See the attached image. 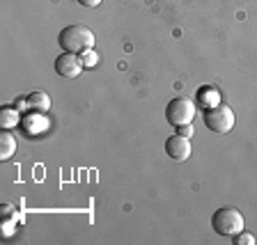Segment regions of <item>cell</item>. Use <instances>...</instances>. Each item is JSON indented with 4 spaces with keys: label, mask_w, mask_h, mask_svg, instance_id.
Returning <instances> with one entry per match:
<instances>
[{
    "label": "cell",
    "mask_w": 257,
    "mask_h": 245,
    "mask_svg": "<svg viewBox=\"0 0 257 245\" xmlns=\"http://www.w3.org/2000/svg\"><path fill=\"white\" fill-rule=\"evenodd\" d=\"M58 44L64 53H85L87 48L94 46V32L90 30L87 26H67L60 30L58 35Z\"/></svg>",
    "instance_id": "cell-1"
},
{
    "label": "cell",
    "mask_w": 257,
    "mask_h": 245,
    "mask_svg": "<svg viewBox=\"0 0 257 245\" xmlns=\"http://www.w3.org/2000/svg\"><path fill=\"white\" fill-rule=\"evenodd\" d=\"M211 227L218 236H236L243 231V215L234 206H223L211 215Z\"/></svg>",
    "instance_id": "cell-2"
},
{
    "label": "cell",
    "mask_w": 257,
    "mask_h": 245,
    "mask_svg": "<svg viewBox=\"0 0 257 245\" xmlns=\"http://www.w3.org/2000/svg\"><path fill=\"white\" fill-rule=\"evenodd\" d=\"M202 119H204V126L209 131H214V133H227V131L234 128V112L225 103H216V106L204 108Z\"/></svg>",
    "instance_id": "cell-3"
},
{
    "label": "cell",
    "mask_w": 257,
    "mask_h": 245,
    "mask_svg": "<svg viewBox=\"0 0 257 245\" xmlns=\"http://www.w3.org/2000/svg\"><path fill=\"white\" fill-rule=\"evenodd\" d=\"M193 117H195V106H193L191 99L186 96H175L170 99L166 106V119L172 124V126H184V124H191Z\"/></svg>",
    "instance_id": "cell-4"
},
{
    "label": "cell",
    "mask_w": 257,
    "mask_h": 245,
    "mask_svg": "<svg viewBox=\"0 0 257 245\" xmlns=\"http://www.w3.org/2000/svg\"><path fill=\"white\" fill-rule=\"evenodd\" d=\"M83 58L76 53H64L58 55V60H55V74L62 76V78H78L80 71H83Z\"/></svg>",
    "instance_id": "cell-5"
},
{
    "label": "cell",
    "mask_w": 257,
    "mask_h": 245,
    "mask_svg": "<svg viewBox=\"0 0 257 245\" xmlns=\"http://www.w3.org/2000/svg\"><path fill=\"white\" fill-rule=\"evenodd\" d=\"M166 154L170 156L172 160H177V163L186 160L188 156H191V142H188V138H184V135H179V133L170 135V138L166 140Z\"/></svg>",
    "instance_id": "cell-6"
},
{
    "label": "cell",
    "mask_w": 257,
    "mask_h": 245,
    "mask_svg": "<svg viewBox=\"0 0 257 245\" xmlns=\"http://www.w3.org/2000/svg\"><path fill=\"white\" fill-rule=\"evenodd\" d=\"M28 106L37 112H46V110H51V96L44 90L30 92V94H28Z\"/></svg>",
    "instance_id": "cell-7"
},
{
    "label": "cell",
    "mask_w": 257,
    "mask_h": 245,
    "mask_svg": "<svg viewBox=\"0 0 257 245\" xmlns=\"http://www.w3.org/2000/svg\"><path fill=\"white\" fill-rule=\"evenodd\" d=\"M19 122H21V115H19V110L14 106L0 108V126L3 128H14Z\"/></svg>",
    "instance_id": "cell-8"
},
{
    "label": "cell",
    "mask_w": 257,
    "mask_h": 245,
    "mask_svg": "<svg viewBox=\"0 0 257 245\" xmlns=\"http://www.w3.org/2000/svg\"><path fill=\"white\" fill-rule=\"evenodd\" d=\"M14 151H16V140H14V135L10 133V128H7V131L0 133V158L7 160Z\"/></svg>",
    "instance_id": "cell-9"
},
{
    "label": "cell",
    "mask_w": 257,
    "mask_h": 245,
    "mask_svg": "<svg viewBox=\"0 0 257 245\" xmlns=\"http://www.w3.org/2000/svg\"><path fill=\"white\" fill-rule=\"evenodd\" d=\"M216 96H218V92L214 90V87H200L198 90V99H200V103H202L204 108H209V106H216Z\"/></svg>",
    "instance_id": "cell-10"
},
{
    "label": "cell",
    "mask_w": 257,
    "mask_h": 245,
    "mask_svg": "<svg viewBox=\"0 0 257 245\" xmlns=\"http://www.w3.org/2000/svg\"><path fill=\"white\" fill-rule=\"evenodd\" d=\"M232 243L234 245H255V236L248 234V231H239L236 236H232Z\"/></svg>",
    "instance_id": "cell-11"
},
{
    "label": "cell",
    "mask_w": 257,
    "mask_h": 245,
    "mask_svg": "<svg viewBox=\"0 0 257 245\" xmlns=\"http://www.w3.org/2000/svg\"><path fill=\"white\" fill-rule=\"evenodd\" d=\"M83 55H85V58H83V64H87V67H90V64H94L96 60H99V58H96V53L92 51V48H87V51H85Z\"/></svg>",
    "instance_id": "cell-12"
},
{
    "label": "cell",
    "mask_w": 257,
    "mask_h": 245,
    "mask_svg": "<svg viewBox=\"0 0 257 245\" xmlns=\"http://www.w3.org/2000/svg\"><path fill=\"white\" fill-rule=\"evenodd\" d=\"M177 133L184 135V138H191L193 135V126L191 124H184V126H177Z\"/></svg>",
    "instance_id": "cell-13"
},
{
    "label": "cell",
    "mask_w": 257,
    "mask_h": 245,
    "mask_svg": "<svg viewBox=\"0 0 257 245\" xmlns=\"http://www.w3.org/2000/svg\"><path fill=\"white\" fill-rule=\"evenodd\" d=\"M76 3L83 7H99L101 5V0H76Z\"/></svg>",
    "instance_id": "cell-14"
},
{
    "label": "cell",
    "mask_w": 257,
    "mask_h": 245,
    "mask_svg": "<svg viewBox=\"0 0 257 245\" xmlns=\"http://www.w3.org/2000/svg\"><path fill=\"white\" fill-rule=\"evenodd\" d=\"M14 108H16V110H23V108H30V106H28V99H21V96H19V99H16V101H14Z\"/></svg>",
    "instance_id": "cell-15"
}]
</instances>
